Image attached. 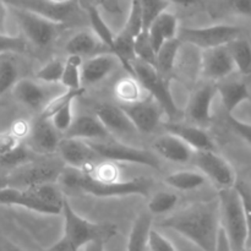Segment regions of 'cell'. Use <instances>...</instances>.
<instances>
[{"label":"cell","instance_id":"cell-48","mask_svg":"<svg viewBox=\"0 0 251 251\" xmlns=\"http://www.w3.org/2000/svg\"><path fill=\"white\" fill-rule=\"evenodd\" d=\"M22 140L17 139L11 131L4 132V134H0V157L5 156L9 152H11L12 150L16 149L19 145L22 144Z\"/></svg>","mask_w":251,"mask_h":251},{"label":"cell","instance_id":"cell-32","mask_svg":"<svg viewBox=\"0 0 251 251\" xmlns=\"http://www.w3.org/2000/svg\"><path fill=\"white\" fill-rule=\"evenodd\" d=\"M26 190L28 191L32 196H34L37 200L46 203V205L50 206V207L58 208V210H61V208H63L65 196L63 195V193H61L60 189L58 188V185H55V183L41 184V185L27 188Z\"/></svg>","mask_w":251,"mask_h":251},{"label":"cell","instance_id":"cell-19","mask_svg":"<svg viewBox=\"0 0 251 251\" xmlns=\"http://www.w3.org/2000/svg\"><path fill=\"white\" fill-rule=\"evenodd\" d=\"M12 95L17 102L39 113L43 112L49 100L53 98L49 96L48 91L41 83L31 78H20L12 88Z\"/></svg>","mask_w":251,"mask_h":251},{"label":"cell","instance_id":"cell-58","mask_svg":"<svg viewBox=\"0 0 251 251\" xmlns=\"http://www.w3.org/2000/svg\"><path fill=\"white\" fill-rule=\"evenodd\" d=\"M9 251H22V250L19 249V248L14 247V245H10V247H9Z\"/></svg>","mask_w":251,"mask_h":251},{"label":"cell","instance_id":"cell-27","mask_svg":"<svg viewBox=\"0 0 251 251\" xmlns=\"http://www.w3.org/2000/svg\"><path fill=\"white\" fill-rule=\"evenodd\" d=\"M110 51L117 55L122 66L129 73V75L135 77L134 63L136 61V54H135L134 37L122 29L115 37L114 47Z\"/></svg>","mask_w":251,"mask_h":251},{"label":"cell","instance_id":"cell-7","mask_svg":"<svg viewBox=\"0 0 251 251\" xmlns=\"http://www.w3.org/2000/svg\"><path fill=\"white\" fill-rule=\"evenodd\" d=\"M242 34L240 27L234 25H212L207 27H185L179 29L181 43L191 44L201 50L227 46Z\"/></svg>","mask_w":251,"mask_h":251},{"label":"cell","instance_id":"cell-50","mask_svg":"<svg viewBox=\"0 0 251 251\" xmlns=\"http://www.w3.org/2000/svg\"><path fill=\"white\" fill-rule=\"evenodd\" d=\"M31 126L32 125H29L28 123L25 122V120H17V122H15L14 124H12V127L10 131H11L17 139L24 141V139L28 137L29 131H31Z\"/></svg>","mask_w":251,"mask_h":251},{"label":"cell","instance_id":"cell-10","mask_svg":"<svg viewBox=\"0 0 251 251\" xmlns=\"http://www.w3.org/2000/svg\"><path fill=\"white\" fill-rule=\"evenodd\" d=\"M64 169L56 163H27L15 169L9 176L10 186L27 189L41 184L56 183Z\"/></svg>","mask_w":251,"mask_h":251},{"label":"cell","instance_id":"cell-54","mask_svg":"<svg viewBox=\"0 0 251 251\" xmlns=\"http://www.w3.org/2000/svg\"><path fill=\"white\" fill-rule=\"evenodd\" d=\"M103 1H104V0H77L78 5L85 10L91 6H98V5L102 4Z\"/></svg>","mask_w":251,"mask_h":251},{"label":"cell","instance_id":"cell-14","mask_svg":"<svg viewBox=\"0 0 251 251\" xmlns=\"http://www.w3.org/2000/svg\"><path fill=\"white\" fill-rule=\"evenodd\" d=\"M237 70L227 46L201 51V71L208 80H225Z\"/></svg>","mask_w":251,"mask_h":251},{"label":"cell","instance_id":"cell-36","mask_svg":"<svg viewBox=\"0 0 251 251\" xmlns=\"http://www.w3.org/2000/svg\"><path fill=\"white\" fill-rule=\"evenodd\" d=\"M114 93L122 104H130L141 100V85L132 76L122 78L114 87Z\"/></svg>","mask_w":251,"mask_h":251},{"label":"cell","instance_id":"cell-38","mask_svg":"<svg viewBox=\"0 0 251 251\" xmlns=\"http://www.w3.org/2000/svg\"><path fill=\"white\" fill-rule=\"evenodd\" d=\"M171 2L168 0H141L142 25L144 31H147L152 24L167 11Z\"/></svg>","mask_w":251,"mask_h":251},{"label":"cell","instance_id":"cell-22","mask_svg":"<svg viewBox=\"0 0 251 251\" xmlns=\"http://www.w3.org/2000/svg\"><path fill=\"white\" fill-rule=\"evenodd\" d=\"M153 150L156 154L176 163H186L193 159L195 153V151L189 147L183 140L168 132L154 140Z\"/></svg>","mask_w":251,"mask_h":251},{"label":"cell","instance_id":"cell-23","mask_svg":"<svg viewBox=\"0 0 251 251\" xmlns=\"http://www.w3.org/2000/svg\"><path fill=\"white\" fill-rule=\"evenodd\" d=\"M64 135H65L64 137H73L85 141H102V140H108L110 132L105 129L97 117L80 115L74 120L70 129Z\"/></svg>","mask_w":251,"mask_h":251},{"label":"cell","instance_id":"cell-42","mask_svg":"<svg viewBox=\"0 0 251 251\" xmlns=\"http://www.w3.org/2000/svg\"><path fill=\"white\" fill-rule=\"evenodd\" d=\"M64 68H65V63L58 60V59H54V60L47 63L44 66H42L41 70L36 74V77L46 83L60 82L61 77H63Z\"/></svg>","mask_w":251,"mask_h":251},{"label":"cell","instance_id":"cell-6","mask_svg":"<svg viewBox=\"0 0 251 251\" xmlns=\"http://www.w3.org/2000/svg\"><path fill=\"white\" fill-rule=\"evenodd\" d=\"M9 10L21 28L25 38L37 47H47L60 33L64 25L46 19L29 10L9 5Z\"/></svg>","mask_w":251,"mask_h":251},{"label":"cell","instance_id":"cell-40","mask_svg":"<svg viewBox=\"0 0 251 251\" xmlns=\"http://www.w3.org/2000/svg\"><path fill=\"white\" fill-rule=\"evenodd\" d=\"M178 202V196L168 191H159L152 196L149 202V212L151 215H164L173 210Z\"/></svg>","mask_w":251,"mask_h":251},{"label":"cell","instance_id":"cell-33","mask_svg":"<svg viewBox=\"0 0 251 251\" xmlns=\"http://www.w3.org/2000/svg\"><path fill=\"white\" fill-rule=\"evenodd\" d=\"M227 47L237 70L242 74H249L251 71V44L249 42L239 37L227 44Z\"/></svg>","mask_w":251,"mask_h":251},{"label":"cell","instance_id":"cell-1","mask_svg":"<svg viewBox=\"0 0 251 251\" xmlns=\"http://www.w3.org/2000/svg\"><path fill=\"white\" fill-rule=\"evenodd\" d=\"M161 227L179 233L201 251H216L221 230L218 200L193 203L162 221Z\"/></svg>","mask_w":251,"mask_h":251},{"label":"cell","instance_id":"cell-18","mask_svg":"<svg viewBox=\"0 0 251 251\" xmlns=\"http://www.w3.org/2000/svg\"><path fill=\"white\" fill-rule=\"evenodd\" d=\"M164 130L168 134L178 136L195 152L216 151V145L203 127L196 125H185L176 122L164 124Z\"/></svg>","mask_w":251,"mask_h":251},{"label":"cell","instance_id":"cell-26","mask_svg":"<svg viewBox=\"0 0 251 251\" xmlns=\"http://www.w3.org/2000/svg\"><path fill=\"white\" fill-rule=\"evenodd\" d=\"M151 226V213H140L137 216L130 230L126 251H146V248H149V235L152 229Z\"/></svg>","mask_w":251,"mask_h":251},{"label":"cell","instance_id":"cell-17","mask_svg":"<svg viewBox=\"0 0 251 251\" xmlns=\"http://www.w3.org/2000/svg\"><path fill=\"white\" fill-rule=\"evenodd\" d=\"M119 65H122L119 59L112 51L91 56L88 60L82 64V68H81L82 87L100 82L107 76H109Z\"/></svg>","mask_w":251,"mask_h":251},{"label":"cell","instance_id":"cell-2","mask_svg":"<svg viewBox=\"0 0 251 251\" xmlns=\"http://www.w3.org/2000/svg\"><path fill=\"white\" fill-rule=\"evenodd\" d=\"M61 215L64 220L63 238L49 251H80L90 243L108 242L118 233V228L113 223H95L81 217L66 198Z\"/></svg>","mask_w":251,"mask_h":251},{"label":"cell","instance_id":"cell-56","mask_svg":"<svg viewBox=\"0 0 251 251\" xmlns=\"http://www.w3.org/2000/svg\"><path fill=\"white\" fill-rule=\"evenodd\" d=\"M7 186H10L9 176H0V190L7 188Z\"/></svg>","mask_w":251,"mask_h":251},{"label":"cell","instance_id":"cell-34","mask_svg":"<svg viewBox=\"0 0 251 251\" xmlns=\"http://www.w3.org/2000/svg\"><path fill=\"white\" fill-rule=\"evenodd\" d=\"M82 60L81 56L69 55L68 60L65 61L63 77L60 83L66 90H80L82 87V78H81V68H82Z\"/></svg>","mask_w":251,"mask_h":251},{"label":"cell","instance_id":"cell-55","mask_svg":"<svg viewBox=\"0 0 251 251\" xmlns=\"http://www.w3.org/2000/svg\"><path fill=\"white\" fill-rule=\"evenodd\" d=\"M168 1L176 5H180V6H190V5L196 4L199 0H168Z\"/></svg>","mask_w":251,"mask_h":251},{"label":"cell","instance_id":"cell-15","mask_svg":"<svg viewBox=\"0 0 251 251\" xmlns=\"http://www.w3.org/2000/svg\"><path fill=\"white\" fill-rule=\"evenodd\" d=\"M6 4L11 6L21 7L41 15L46 19L64 25L75 14L76 7L80 6L77 0L66 4H56L49 0H6Z\"/></svg>","mask_w":251,"mask_h":251},{"label":"cell","instance_id":"cell-20","mask_svg":"<svg viewBox=\"0 0 251 251\" xmlns=\"http://www.w3.org/2000/svg\"><path fill=\"white\" fill-rule=\"evenodd\" d=\"M0 205L19 206V207H24L37 213H43V215L61 213V210L50 207V206L37 200L26 189H17L14 186H7V188L0 190Z\"/></svg>","mask_w":251,"mask_h":251},{"label":"cell","instance_id":"cell-5","mask_svg":"<svg viewBox=\"0 0 251 251\" xmlns=\"http://www.w3.org/2000/svg\"><path fill=\"white\" fill-rule=\"evenodd\" d=\"M134 71L135 78L139 81L141 87L149 91L151 98H153L158 103L161 109L172 120H176V118L180 117L181 110L179 109L173 96H172L167 77L162 76L154 66L142 63L140 60H136L134 63Z\"/></svg>","mask_w":251,"mask_h":251},{"label":"cell","instance_id":"cell-37","mask_svg":"<svg viewBox=\"0 0 251 251\" xmlns=\"http://www.w3.org/2000/svg\"><path fill=\"white\" fill-rule=\"evenodd\" d=\"M83 92H85V88H80V90H65L64 92L59 93V95H56L55 97H53L49 100V103L46 105L43 112L41 113V117L50 119L58 110H60L61 108L65 107L69 103L74 102L76 98L82 96Z\"/></svg>","mask_w":251,"mask_h":251},{"label":"cell","instance_id":"cell-3","mask_svg":"<svg viewBox=\"0 0 251 251\" xmlns=\"http://www.w3.org/2000/svg\"><path fill=\"white\" fill-rule=\"evenodd\" d=\"M63 185L73 190L82 191L96 198H115V196L140 195L147 196L151 191L152 181L140 176L127 181H112L105 183L96 179L88 172L75 168L64 169L60 179Z\"/></svg>","mask_w":251,"mask_h":251},{"label":"cell","instance_id":"cell-12","mask_svg":"<svg viewBox=\"0 0 251 251\" xmlns=\"http://www.w3.org/2000/svg\"><path fill=\"white\" fill-rule=\"evenodd\" d=\"M216 93L217 88L212 85L201 86L191 93L185 110L186 118L191 124L203 129L210 126L213 122L212 102Z\"/></svg>","mask_w":251,"mask_h":251},{"label":"cell","instance_id":"cell-29","mask_svg":"<svg viewBox=\"0 0 251 251\" xmlns=\"http://www.w3.org/2000/svg\"><path fill=\"white\" fill-rule=\"evenodd\" d=\"M181 44H183L181 41L176 37V38L171 39V41H167L161 47V49L157 51L156 69L164 77H167L173 71V69L176 68V58H178Z\"/></svg>","mask_w":251,"mask_h":251},{"label":"cell","instance_id":"cell-57","mask_svg":"<svg viewBox=\"0 0 251 251\" xmlns=\"http://www.w3.org/2000/svg\"><path fill=\"white\" fill-rule=\"evenodd\" d=\"M49 1L56 2V4H66V2H71L74 0H49Z\"/></svg>","mask_w":251,"mask_h":251},{"label":"cell","instance_id":"cell-9","mask_svg":"<svg viewBox=\"0 0 251 251\" xmlns=\"http://www.w3.org/2000/svg\"><path fill=\"white\" fill-rule=\"evenodd\" d=\"M193 162L200 173L210 179L218 190L229 189L237 184V176L229 162L216 151L195 152Z\"/></svg>","mask_w":251,"mask_h":251},{"label":"cell","instance_id":"cell-59","mask_svg":"<svg viewBox=\"0 0 251 251\" xmlns=\"http://www.w3.org/2000/svg\"><path fill=\"white\" fill-rule=\"evenodd\" d=\"M243 251H251V249H250V248H247V249H244Z\"/></svg>","mask_w":251,"mask_h":251},{"label":"cell","instance_id":"cell-30","mask_svg":"<svg viewBox=\"0 0 251 251\" xmlns=\"http://www.w3.org/2000/svg\"><path fill=\"white\" fill-rule=\"evenodd\" d=\"M164 181L176 190L190 191L201 188L206 183V176L196 171H178L169 174Z\"/></svg>","mask_w":251,"mask_h":251},{"label":"cell","instance_id":"cell-21","mask_svg":"<svg viewBox=\"0 0 251 251\" xmlns=\"http://www.w3.org/2000/svg\"><path fill=\"white\" fill-rule=\"evenodd\" d=\"M96 117L100 120L105 129L112 134H131L136 131L122 107L112 103H102L96 108Z\"/></svg>","mask_w":251,"mask_h":251},{"label":"cell","instance_id":"cell-47","mask_svg":"<svg viewBox=\"0 0 251 251\" xmlns=\"http://www.w3.org/2000/svg\"><path fill=\"white\" fill-rule=\"evenodd\" d=\"M228 125L230 126V129L240 137V139L244 140L245 142L251 145V124L250 123L243 122V120L238 119V118L233 117L232 115H228Z\"/></svg>","mask_w":251,"mask_h":251},{"label":"cell","instance_id":"cell-24","mask_svg":"<svg viewBox=\"0 0 251 251\" xmlns=\"http://www.w3.org/2000/svg\"><path fill=\"white\" fill-rule=\"evenodd\" d=\"M179 21L178 17L172 12H163L153 24L147 29L150 41H151L152 47L157 51L161 49V47L166 43L167 41H171L178 37L179 33Z\"/></svg>","mask_w":251,"mask_h":251},{"label":"cell","instance_id":"cell-11","mask_svg":"<svg viewBox=\"0 0 251 251\" xmlns=\"http://www.w3.org/2000/svg\"><path fill=\"white\" fill-rule=\"evenodd\" d=\"M58 153L70 168L88 171L98 158L97 152L88 141L73 137H63L59 144Z\"/></svg>","mask_w":251,"mask_h":251},{"label":"cell","instance_id":"cell-28","mask_svg":"<svg viewBox=\"0 0 251 251\" xmlns=\"http://www.w3.org/2000/svg\"><path fill=\"white\" fill-rule=\"evenodd\" d=\"M103 46L102 42L92 31H81L74 34L66 43L65 49L69 55H91Z\"/></svg>","mask_w":251,"mask_h":251},{"label":"cell","instance_id":"cell-41","mask_svg":"<svg viewBox=\"0 0 251 251\" xmlns=\"http://www.w3.org/2000/svg\"><path fill=\"white\" fill-rule=\"evenodd\" d=\"M123 31L129 33L130 36H132L134 38H136V37L144 31L141 0H131V2H130L129 16H127L126 24H125Z\"/></svg>","mask_w":251,"mask_h":251},{"label":"cell","instance_id":"cell-35","mask_svg":"<svg viewBox=\"0 0 251 251\" xmlns=\"http://www.w3.org/2000/svg\"><path fill=\"white\" fill-rule=\"evenodd\" d=\"M19 69L9 54L0 55V96L15 87L19 81Z\"/></svg>","mask_w":251,"mask_h":251},{"label":"cell","instance_id":"cell-44","mask_svg":"<svg viewBox=\"0 0 251 251\" xmlns=\"http://www.w3.org/2000/svg\"><path fill=\"white\" fill-rule=\"evenodd\" d=\"M73 104L74 102L69 103L65 107L61 108L60 110L55 113L53 117L50 118L51 123L55 126V129L58 130L61 134H65L69 129H70L71 124L74 123V113H73Z\"/></svg>","mask_w":251,"mask_h":251},{"label":"cell","instance_id":"cell-8","mask_svg":"<svg viewBox=\"0 0 251 251\" xmlns=\"http://www.w3.org/2000/svg\"><path fill=\"white\" fill-rule=\"evenodd\" d=\"M100 158L109 162L132 163L146 166L150 168L159 169V159L154 152L149 150L137 149L119 141L102 140V141H88Z\"/></svg>","mask_w":251,"mask_h":251},{"label":"cell","instance_id":"cell-53","mask_svg":"<svg viewBox=\"0 0 251 251\" xmlns=\"http://www.w3.org/2000/svg\"><path fill=\"white\" fill-rule=\"evenodd\" d=\"M80 251H105L104 243L103 242H93L83 247Z\"/></svg>","mask_w":251,"mask_h":251},{"label":"cell","instance_id":"cell-16","mask_svg":"<svg viewBox=\"0 0 251 251\" xmlns=\"http://www.w3.org/2000/svg\"><path fill=\"white\" fill-rule=\"evenodd\" d=\"M27 139L31 151L39 154H51L58 152L63 137H60V132L55 129L50 119L39 115L38 119L32 124Z\"/></svg>","mask_w":251,"mask_h":251},{"label":"cell","instance_id":"cell-49","mask_svg":"<svg viewBox=\"0 0 251 251\" xmlns=\"http://www.w3.org/2000/svg\"><path fill=\"white\" fill-rule=\"evenodd\" d=\"M228 5L237 14L251 17V0H228Z\"/></svg>","mask_w":251,"mask_h":251},{"label":"cell","instance_id":"cell-25","mask_svg":"<svg viewBox=\"0 0 251 251\" xmlns=\"http://www.w3.org/2000/svg\"><path fill=\"white\" fill-rule=\"evenodd\" d=\"M217 93L220 95L222 104L228 115H232L233 112L245 100H250V92L248 86L240 81H227L221 82L216 86Z\"/></svg>","mask_w":251,"mask_h":251},{"label":"cell","instance_id":"cell-13","mask_svg":"<svg viewBox=\"0 0 251 251\" xmlns=\"http://www.w3.org/2000/svg\"><path fill=\"white\" fill-rule=\"evenodd\" d=\"M136 131L150 134L161 123V107L153 98L141 100L130 104H120Z\"/></svg>","mask_w":251,"mask_h":251},{"label":"cell","instance_id":"cell-43","mask_svg":"<svg viewBox=\"0 0 251 251\" xmlns=\"http://www.w3.org/2000/svg\"><path fill=\"white\" fill-rule=\"evenodd\" d=\"M27 50V41L20 36L0 34V55L11 53H25Z\"/></svg>","mask_w":251,"mask_h":251},{"label":"cell","instance_id":"cell-46","mask_svg":"<svg viewBox=\"0 0 251 251\" xmlns=\"http://www.w3.org/2000/svg\"><path fill=\"white\" fill-rule=\"evenodd\" d=\"M149 249L151 251H176V247L172 244L171 240L167 239L164 235L157 232L156 229H151V232H150Z\"/></svg>","mask_w":251,"mask_h":251},{"label":"cell","instance_id":"cell-39","mask_svg":"<svg viewBox=\"0 0 251 251\" xmlns=\"http://www.w3.org/2000/svg\"><path fill=\"white\" fill-rule=\"evenodd\" d=\"M135 54H136V60H140L142 63H146L156 68L157 53L153 47H152L147 31H142L135 38Z\"/></svg>","mask_w":251,"mask_h":251},{"label":"cell","instance_id":"cell-60","mask_svg":"<svg viewBox=\"0 0 251 251\" xmlns=\"http://www.w3.org/2000/svg\"><path fill=\"white\" fill-rule=\"evenodd\" d=\"M250 179H251V174H250Z\"/></svg>","mask_w":251,"mask_h":251},{"label":"cell","instance_id":"cell-4","mask_svg":"<svg viewBox=\"0 0 251 251\" xmlns=\"http://www.w3.org/2000/svg\"><path fill=\"white\" fill-rule=\"evenodd\" d=\"M221 228L225 230L232 251L248 247V223L242 196L235 186L218 191Z\"/></svg>","mask_w":251,"mask_h":251},{"label":"cell","instance_id":"cell-52","mask_svg":"<svg viewBox=\"0 0 251 251\" xmlns=\"http://www.w3.org/2000/svg\"><path fill=\"white\" fill-rule=\"evenodd\" d=\"M216 251H232L230 249V245L228 243L227 237L225 234V230L221 228L220 235H218V242H217V248H216Z\"/></svg>","mask_w":251,"mask_h":251},{"label":"cell","instance_id":"cell-45","mask_svg":"<svg viewBox=\"0 0 251 251\" xmlns=\"http://www.w3.org/2000/svg\"><path fill=\"white\" fill-rule=\"evenodd\" d=\"M235 188L239 191L240 196H242L243 203H244L245 216H247V223H248V247L251 249V190L249 186L243 181H237Z\"/></svg>","mask_w":251,"mask_h":251},{"label":"cell","instance_id":"cell-31","mask_svg":"<svg viewBox=\"0 0 251 251\" xmlns=\"http://www.w3.org/2000/svg\"><path fill=\"white\" fill-rule=\"evenodd\" d=\"M86 12H87L91 27H92V32L98 37V39L102 42L103 46L109 48L110 51L113 47H114L117 34H114V32H113L112 29H110V27L108 26L105 20L103 19V16L100 15L98 6L87 7V9H86Z\"/></svg>","mask_w":251,"mask_h":251},{"label":"cell","instance_id":"cell-51","mask_svg":"<svg viewBox=\"0 0 251 251\" xmlns=\"http://www.w3.org/2000/svg\"><path fill=\"white\" fill-rule=\"evenodd\" d=\"M9 7L6 2L0 0V34H7L6 24H7V15H9Z\"/></svg>","mask_w":251,"mask_h":251}]
</instances>
